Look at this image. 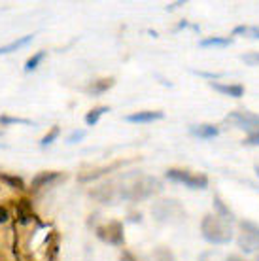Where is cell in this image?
Returning a JSON list of instances; mask_svg holds the SVG:
<instances>
[{
	"mask_svg": "<svg viewBox=\"0 0 259 261\" xmlns=\"http://www.w3.org/2000/svg\"><path fill=\"white\" fill-rule=\"evenodd\" d=\"M33 218V202L29 201V199L17 201V220H19V223H29Z\"/></svg>",
	"mask_w": 259,
	"mask_h": 261,
	"instance_id": "obj_12",
	"label": "cell"
},
{
	"mask_svg": "<svg viewBox=\"0 0 259 261\" xmlns=\"http://www.w3.org/2000/svg\"><path fill=\"white\" fill-rule=\"evenodd\" d=\"M59 133H61V129H59L57 125H55V127H53V129L49 130V133H47V135H45L42 140H40V144H42V146H49V144H53V140L59 137Z\"/></svg>",
	"mask_w": 259,
	"mask_h": 261,
	"instance_id": "obj_23",
	"label": "cell"
},
{
	"mask_svg": "<svg viewBox=\"0 0 259 261\" xmlns=\"http://www.w3.org/2000/svg\"><path fill=\"white\" fill-rule=\"evenodd\" d=\"M253 169H255V172H257V176H259V165H255V167H253Z\"/></svg>",
	"mask_w": 259,
	"mask_h": 261,
	"instance_id": "obj_30",
	"label": "cell"
},
{
	"mask_svg": "<svg viewBox=\"0 0 259 261\" xmlns=\"http://www.w3.org/2000/svg\"><path fill=\"white\" fill-rule=\"evenodd\" d=\"M165 176L172 180V182L184 184L191 190H206L208 188V178L204 174H195V172H189V170H182V169H169Z\"/></svg>",
	"mask_w": 259,
	"mask_h": 261,
	"instance_id": "obj_4",
	"label": "cell"
},
{
	"mask_svg": "<svg viewBox=\"0 0 259 261\" xmlns=\"http://www.w3.org/2000/svg\"><path fill=\"white\" fill-rule=\"evenodd\" d=\"M57 178H61V172H55V170H45V172H40V174L34 176L31 188H33V190H40V188H44V186H47V184L55 182Z\"/></svg>",
	"mask_w": 259,
	"mask_h": 261,
	"instance_id": "obj_11",
	"label": "cell"
},
{
	"mask_svg": "<svg viewBox=\"0 0 259 261\" xmlns=\"http://www.w3.org/2000/svg\"><path fill=\"white\" fill-rule=\"evenodd\" d=\"M45 59V51H38V53H34L31 59L25 63V72H33L38 68V65L42 63V61Z\"/></svg>",
	"mask_w": 259,
	"mask_h": 261,
	"instance_id": "obj_19",
	"label": "cell"
},
{
	"mask_svg": "<svg viewBox=\"0 0 259 261\" xmlns=\"http://www.w3.org/2000/svg\"><path fill=\"white\" fill-rule=\"evenodd\" d=\"M0 148H4V146H2V144H0Z\"/></svg>",
	"mask_w": 259,
	"mask_h": 261,
	"instance_id": "obj_31",
	"label": "cell"
},
{
	"mask_svg": "<svg viewBox=\"0 0 259 261\" xmlns=\"http://www.w3.org/2000/svg\"><path fill=\"white\" fill-rule=\"evenodd\" d=\"M189 133L197 138H202V140H212L220 135V129L216 125L210 123H201V125H191L189 127Z\"/></svg>",
	"mask_w": 259,
	"mask_h": 261,
	"instance_id": "obj_10",
	"label": "cell"
},
{
	"mask_svg": "<svg viewBox=\"0 0 259 261\" xmlns=\"http://www.w3.org/2000/svg\"><path fill=\"white\" fill-rule=\"evenodd\" d=\"M257 261H259V257H257Z\"/></svg>",
	"mask_w": 259,
	"mask_h": 261,
	"instance_id": "obj_32",
	"label": "cell"
},
{
	"mask_svg": "<svg viewBox=\"0 0 259 261\" xmlns=\"http://www.w3.org/2000/svg\"><path fill=\"white\" fill-rule=\"evenodd\" d=\"M214 206L218 208V216L225 218L227 222H233V220H235V214L229 210V206H225V204H223V201H221L220 197H214Z\"/></svg>",
	"mask_w": 259,
	"mask_h": 261,
	"instance_id": "obj_17",
	"label": "cell"
},
{
	"mask_svg": "<svg viewBox=\"0 0 259 261\" xmlns=\"http://www.w3.org/2000/svg\"><path fill=\"white\" fill-rule=\"evenodd\" d=\"M0 123L2 125H12V123H21V125H31L33 121L25 118H8V116H0Z\"/></svg>",
	"mask_w": 259,
	"mask_h": 261,
	"instance_id": "obj_24",
	"label": "cell"
},
{
	"mask_svg": "<svg viewBox=\"0 0 259 261\" xmlns=\"http://www.w3.org/2000/svg\"><path fill=\"white\" fill-rule=\"evenodd\" d=\"M106 112H110V108H108V106H97V108H93L91 112H87V116H85V123L89 125V127L97 125L98 119L102 118Z\"/></svg>",
	"mask_w": 259,
	"mask_h": 261,
	"instance_id": "obj_16",
	"label": "cell"
},
{
	"mask_svg": "<svg viewBox=\"0 0 259 261\" xmlns=\"http://www.w3.org/2000/svg\"><path fill=\"white\" fill-rule=\"evenodd\" d=\"M116 84V80L114 78H102V80H97V82H93L91 84V87L87 89L89 93H93V95H100V93L108 91L112 85Z\"/></svg>",
	"mask_w": 259,
	"mask_h": 261,
	"instance_id": "obj_15",
	"label": "cell"
},
{
	"mask_svg": "<svg viewBox=\"0 0 259 261\" xmlns=\"http://www.w3.org/2000/svg\"><path fill=\"white\" fill-rule=\"evenodd\" d=\"M85 137V130H72L70 133V137L66 138V142L68 144H76V142H80V140H82V138Z\"/></svg>",
	"mask_w": 259,
	"mask_h": 261,
	"instance_id": "obj_25",
	"label": "cell"
},
{
	"mask_svg": "<svg viewBox=\"0 0 259 261\" xmlns=\"http://www.w3.org/2000/svg\"><path fill=\"white\" fill-rule=\"evenodd\" d=\"M240 227V235L237 239L239 242V248L244 252V254H253L259 250V225L253 222H248V220H242L239 223Z\"/></svg>",
	"mask_w": 259,
	"mask_h": 261,
	"instance_id": "obj_3",
	"label": "cell"
},
{
	"mask_svg": "<svg viewBox=\"0 0 259 261\" xmlns=\"http://www.w3.org/2000/svg\"><path fill=\"white\" fill-rule=\"evenodd\" d=\"M240 59H242V63H246L248 66H259V51L246 53V55H242Z\"/></svg>",
	"mask_w": 259,
	"mask_h": 261,
	"instance_id": "obj_22",
	"label": "cell"
},
{
	"mask_svg": "<svg viewBox=\"0 0 259 261\" xmlns=\"http://www.w3.org/2000/svg\"><path fill=\"white\" fill-rule=\"evenodd\" d=\"M119 261H136V257L131 252H127V250H123V254H121V257H119Z\"/></svg>",
	"mask_w": 259,
	"mask_h": 261,
	"instance_id": "obj_28",
	"label": "cell"
},
{
	"mask_svg": "<svg viewBox=\"0 0 259 261\" xmlns=\"http://www.w3.org/2000/svg\"><path fill=\"white\" fill-rule=\"evenodd\" d=\"M153 259H156V261H176V255L172 254L169 248L159 246V248L153 252Z\"/></svg>",
	"mask_w": 259,
	"mask_h": 261,
	"instance_id": "obj_20",
	"label": "cell"
},
{
	"mask_svg": "<svg viewBox=\"0 0 259 261\" xmlns=\"http://www.w3.org/2000/svg\"><path fill=\"white\" fill-rule=\"evenodd\" d=\"M233 34H244V36H250V38H259V27H248V25H240L235 27Z\"/></svg>",
	"mask_w": 259,
	"mask_h": 261,
	"instance_id": "obj_18",
	"label": "cell"
},
{
	"mask_svg": "<svg viewBox=\"0 0 259 261\" xmlns=\"http://www.w3.org/2000/svg\"><path fill=\"white\" fill-rule=\"evenodd\" d=\"M163 118H165V114L161 110H144L125 116V121H129V123H153V121H159Z\"/></svg>",
	"mask_w": 259,
	"mask_h": 261,
	"instance_id": "obj_8",
	"label": "cell"
},
{
	"mask_svg": "<svg viewBox=\"0 0 259 261\" xmlns=\"http://www.w3.org/2000/svg\"><path fill=\"white\" fill-rule=\"evenodd\" d=\"M0 180L6 182L8 186H12L15 190H25V182L19 176H10V174H0Z\"/></svg>",
	"mask_w": 259,
	"mask_h": 261,
	"instance_id": "obj_21",
	"label": "cell"
},
{
	"mask_svg": "<svg viewBox=\"0 0 259 261\" xmlns=\"http://www.w3.org/2000/svg\"><path fill=\"white\" fill-rule=\"evenodd\" d=\"M201 233L202 239L210 244H229L233 241V227L231 222H227L225 218L218 214H206L201 222Z\"/></svg>",
	"mask_w": 259,
	"mask_h": 261,
	"instance_id": "obj_1",
	"label": "cell"
},
{
	"mask_svg": "<svg viewBox=\"0 0 259 261\" xmlns=\"http://www.w3.org/2000/svg\"><path fill=\"white\" fill-rule=\"evenodd\" d=\"M227 123H233L237 129H244L250 135H257L259 133V116L252 112H231L225 118Z\"/></svg>",
	"mask_w": 259,
	"mask_h": 261,
	"instance_id": "obj_5",
	"label": "cell"
},
{
	"mask_svg": "<svg viewBox=\"0 0 259 261\" xmlns=\"http://www.w3.org/2000/svg\"><path fill=\"white\" fill-rule=\"evenodd\" d=\"M233 44V38H225V36H210L199 42L201 47H227Z\"/></svg>",
	"mask_w": 259,
	"mask_h": 261,
	"instance_id": "obj_14",
	"label": "cell"
},
{
	"mask_svg": "<svg viewBox=\"0 0 259 261\" xmlns=\"http://www.w3.org/2000/svg\"><path fill=\"white\" fill-rule=\"evenodd\" d=\"M8 220H10V214H8V210L4 208V206H0V225H2V223H6Z\"/></svg>",
	"mask_w": 259,
	"mask_h": 261,
	"instance_id": "obj_27",
	"label": "cell"
},
{
	"mask_svg": "<svg viewBox=\"0 0 259 261\" xmlns=\"http://www.w3.org/2000/svg\"><path fill=\"white\" fill-rule=\"evenodd\" d=\"M227 261H246L244 257H240V255H237V254H233V255H229L227 257Z\"/></svg>",
	"mask_w": 259,
	"mask_h": 261,
	"instance_id": "obj_29",
	"label": "cell"
},
{
	"mask_svg": "<svg viewBox=\"0 0 259 261\" xmlns=\"http://www.w3.org/2000/svg\"><path fill=\"white\" fill-rule=\"evenodd\" d=\"M244 144H248V146H259V133L257 135H250V137L246 138V140H242Z\"/></svg>",
	"mask_w": 259,
	"mask_h": 261,
	"instance_id": "obj_26",
	"label": "cell"
},
{
	"mask_svg": "<svg viewBox=\"0 0 259 261\" xmlns=\"http://www.w3.org/2000/svg\"><path fill=\"white\" fill-rule=\"evenodd\" d=\"M210 87L214 91L221 93L223 97H231V98H240L244 95V85L240 84H220V82H210Z\"/></svg>",
	"mask_w": 259,
	"mask_h": 261,
	"instance_id": "obj_9",
	"label": "cell"
},
{
	"mask_svg": "<svg viewBox=\"0 0 259 261\" xmlns=\"http://www.w3.org/2000/svg\"><path fill=\"white\" fill-rule=\"evenodd\" d=\"M33 42V34H27V36H21V38L13 40L12 44H8V46H2L0 47V55H4V53H12V51H17L21 47H25L27 44H31Z\"/></svg>",
	"mask_w": 259,
	"mask_h": 261,
	"instance_id": "obj_13",
	"label": "cell"
},
{
	"mask_svg": "<svg viewBox=\"0 0 259 261\" xmlns=\"http://www.w3.org/2000/svg\"><path fill=\"white\" fill-rule=\"evenodd\" d=\"M159 190H161L159 180H156V178H151V176H144V178H138L133 186L125 188V191H121V195H123L125 199L140 201V199H146V197L157 193Z\"/></svg>",
	"mask_w": 259,
	"mask_h": 261,
	"instance_id": "obj_2",
	"label": "cell"
},
{
	"mask_svg": "<svg viewBox=\"0 0 259 261\" xmlns=\"http://www.w3.org/2000/svg\"><path fill=\"white\" fill-rule=\"evenodd\" d=\"M97 237L106 244H112V246H123L125 244V237H123V223L121 222H108L97 227Z\"/></svg>",
	"mask_w": 259,
	"mask_h": 261,
	"instance_id": "obj_6",
	"label": "cell"
},
{
	"mask_svg": "<svg viewBox=\"0 0 259 261\" xmlns=\"http://www.w3.org/2000/svg\"><path fill=\"white\" fill-rule=\"evenodd\" d=\"M153 216H156L159 222H169L170 218H176V216H184V210L176 201H159L151 208Z\"/></svg>",
	"mask_w": 259,
	"mask_h": 261,
	"instance_id": "obj_7",
	"label": "cell"
}]
</instances>
